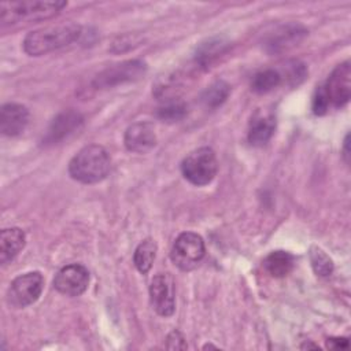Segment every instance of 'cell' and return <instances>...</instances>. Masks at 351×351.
Returning a JSON list of instances; mask_svg holds the SVG:
<instances>
[{
	"label": "cell",
	"instance_id": "obj_1",
	"mask_svg": "<svg viewBox=\"0 0 351 351\" xmlns=\"http://www.w3.org/2000/svg\"><path fill=\"white\" fill-rule=\"evenodd\" d=\"M81 34V26L73 22L45 26L30 32L25 37L23 51L30 56H41L73 44Z\"/></svg>",
	"mask_w": 351,
	"mask_h": 351
},
{
	"label": "cell",
	"instance_id": "obj_20",
	"mask_svg": "<svg viewBox=\"0 0 351 351\" xmlns=\"http://www.w3.org/2000/svg\"><path fill=\"white\" fill-rule=\"evenodd\" d=\"M282 81V74L274 69H265L258 71L251 81V89L255 93H267L277 88Z\"/></svg>",
	"mask_w": 351,
	"mask_h": 351
},
{
	"label": "cell",
	"instance_id": "obj_28",
	"mask_svg": "<svg viewBox=\"0 0 351 351\" xmlns=\"http://www.w3.org/2000/svg\"><path fill=\"white\" fill-rule=\"evenodd\" d=\"M203 348H217L215 346H213V344H206Z\"/></svg>",
	"mask_w": 351,
	"mask_h": 351
},
{
	"label": "cell",
	"instance_id": "obj_2",
	"mask_svg": "<svg viewBox=\"0 0 351 351\" xmlns=\"http://www.w3.org/2000/svg\"><path fill=\"white\" fill-rule=\"evenodd\" d=\"M111 159L106 148L90 144L81 148L69 163V174L82 184H96L104 180L110 171Z\"/></svg>",
	"mask_w": 351,
	"mask_h": 351
},
{
	"label": "cell",
	"instance_id": "obj_21",
	"mask_svg": "<svg viewBox=\"0 0 351 351\" xmlns=\"http://www.w3.org/2000/svg\"><path fill=\"white\" fill-rule=\"evenodd\" d=\"M229 92H230V86L225 81L218 80L213 82L210 86H207V89L202 95V101L204 103V106L210 108H215L228 99Z\"/></svg>",
	"mask_w": 351,
	"mask_h": 351
},
{
	"label": "cell",
	"instance_id": "obj_22",
	"mask_svg": "<svg viewBox=\"0 0 351 351\" xmlns=\"http://www.w3.org/2000/svg\"><path fill=\"white\" fill-rule=\"evenodd\" d=\"M310 263L314 270V273L319 277H328L333 271V261L329 258V255L319 247L313 245L308 251Z\"/></svg>",
	"mask_w": 351,
	"mask_h": 351
},
{
	"label": "cell",
	"instance_id": "obj_5",
	"mask_svg": "<svg viewBox=\"0 0 351 351\" xmlns=\"http://www.w3.org/2000/svg\"><path fill=\"white\" fill-rule=\"evenodd\" d=\"M204 254L206 247L202 236L193 232H184L174 240L170 258L178 269L189 271L200 263Z\"/></svg>",
	"mask_w": 351,
	"mask_h": 351
},
{
	"label": "cell",
	"instance_id": "obj_9",
	"mask_svg": "<svg viewBox=\"0 0 351 351\" xmlns=\"http://www.w3.org/2000/svg\"><path fill=\"white\" fill-rule=\"evenodd\" d=\"M329 103L335 107H343L348 103L351 96V66L344 62L333 69L324 85Z\"/></svg>",
	"mask_w": 351,
	"mask_h": 351
},
{
	"label": "cell",
	"instance_id": "obj_24",
	"mask_svg": "<svg viewBox=\"0 0 351 351\" xmlns=\"http://www.w3.org/2000/svg\"><path fill=\"white\" fill-rule=\"evenodd\" d=\"M329 106H330V103H329V99L326 96V92H325L324 86H318L315 93H314L313 103H311L313 112L315 115H324L328 111Z\"/></svg>",
	"mask_w": 351,
	"mask_h": 351
},
{
	"label": "cell",
	"instance_id": "obj_23",
	"mask_svg": "<svg viewBox=\"0 0 351 351\" xmlns=\"http://www.w3.org/2000/svg\"><path fill=\"white\" fill-rule=\"evenodd\" d=\"M185 114L186 106L178 100H169L158 110V117L166 122H177L182 119Z\"/></svg>",
	"mask_w": 351,
	"mask_h": 351
},
{
	"label": "cell",
	"instance_id": "obj_18",
	"mask_svg": "<svg viewBox=\"0 0 351 351\" xmlns=\"http://www.w3.org/2000/svg\"><path fill=\"white\" fill-rule=\"evenodd\" d=\"M263 266L271 277H285L293 269V256L287 251H273L265 258Z\"/></svg>",
	"mask_w": 351,
	"mask_h": 351
},
{
	"label": "cell",
	"instance_id": "obj_14",
	"mask_svg": "<svg viewBox=\"0 0 351 351\" xmlns=\"http://www.w3.org/2000/svg\"><path fill=\"white\" fill-rule=\"evenodd\" d=\"M29 122V111L18 103H5L0 110V132L14 137L21 134Z\"/></svg>",
	"mask_w": 351,
	"mask_h": 351
},
{
	"label": "cell",
	"instance_id": "obj_27",
	"mask_svg": "<svg viewBox=\"0 0 351 351\" xmlns=\"http://www.w3.org/2000/svg\"><path fill=\"white\" fill-rule=\"evenodd\" d=\"M344 158H346V162H348V156H350V151H348V134L346 136V140H344Z\"/></svg>",
	"mask_w": 351,
	"mask_h": 351
},
{
	"label": "cell",
	"instance_id": "obj_26",
	"mask_svg": "<svg viewBox=\"0 0 351 351\" xmlns=\"http://www.w3.org/2000/svg\"><path fill=\"white\" fill-rule=\"evenodd\" d=\"M326 347L332 348V350L348 348V339H346V337H329L326 340Z\"/></svg>",
	"mask_w": 351,
	"mask_h": 351
},
{
	"label": "cell",
	"instance_id": "obj_16",
	"mask_svg": "<svg viewBox=\"0 0 351 351\" xmlns=\"http://www.w3.org/2000/svg\"><path fill=\"white\" fill-rule=\"evenodd\" d=\"M26 244V234L19 228L3 229L0 233V262L7 265L23 250Z\"/></svg>",
	"mask_w": 351,
	"mask_h": 351
},
{
	"label": "cell",
	"instance_id": "obj_4",
	"mask_svg": "<svg viewBox=\"0 0 351 351\" xmlns=\"http://www.w3.org/2000/svg\"><path fill=\"white\" fill-rule=\"evenodd\" d=\"M218 162L215 152L208 147H200L188 154L182 163L181 171L191 184L202 186L211 182L217 174Z\"/></svg>",
	"mask_w": 351,
	"mask_h": 351
},
{
	"label": "cell",
	"instance_id": "obj_12",
	"mask_svg": "<svg viewBox=\"0 0 351 351\" xmlns=\"http://www.w3.org/2000/svg\"><path fill=\"white\" fill-rule=\"evenodd\" d=\"M307 34V30L295 23L282 25L277 27L274 32L269 33L265 40V48L270 53H278L282 51H287L295 45H298L299 41Z\"/></svg>",
	"mask_w": 351,
	"mask_h": 351
},
{
	"label": "cell",
	"instance_id": "obj_25",
	"mask_svg": "<svg viewBox=\"0 0 351 351\" xmlns=\"http://www.w3.org/2000/svg\"><path fill=\"white\" fill-rule=\"evenodd\" d=\"M166 347L170 348V350H185L188 346H186V343H185V339H184L182 333L178 332V330H173V332L167 336Z\"/></svg>",
	"mask_w": 351,
	"mask_h": 351
},
{
	"label": "cell",
	"instance_id": "obj_15",
	"mask_svg": "<svg viewBox=\"0 0 351 351\" xmlns=\"http://www.w3.org/2000/svg\"><path fill=\"white\" fill-rule=\"evenodd\" d=\"M276 119L270 112L256 111L248 126V141L254 147H263L273 136Z\"/></svg>",
	"mask_w": 351,
	"mask_h": 351
},
{
	"label": "cell",
	"instance_id": "obj_6",
	"mask_svg": "<svg viewBox=\"0 0 351 351\" xmlns=\"http://www.w3.org/2000/svg\"><path fill=\"white\" fill-rule=\"evenodd\" d=\"M44 278L40 271H29L15 277L8 288V303L14 307L23 308L33 304L41 295Z\"/></svg>",
	"mask_w": 351,
	"mask_h": 351
},
{
	"label": "cell",
	"instance_id": "obj_8",
	"mask_svg": "<svg viewBox=\"0 0 351 351\" xmlns=\"http://www.w3.org/2000/svg\"><path fill=\"white\" fill-rule=\"evenodd\" d=\"M89 284V271L84 265L71 263L62 267L55 278L53 287L58 292L66 296H80L82 295Z\"/></svg>",
	"mask_w": 351,
	"mask_h": 351
},
{
	"label": "cell",
	"instance_id": "obj_19",
	"mask_svg": "<svg viewBox=\"0 0 351 351\" xmlns=\"http://www.w3.org/2000/svg\"><path fill=\"white\" fill-rule=\"evenodd\" d=\"M156 243L152 239H145L137 245L133 255V262L140 273L145 274L149 271L156 256Z\"/></svg>",
	"mask_w": 351,
	"mask_h": 351
},
{
	"label": "cell",
	"instance_id": "obj_17",
	"mask_svg": "<svg viewBox=\"0 0 351 351\" xmlns=\"http://www.w3.org/2000/svg\"><path fill=\"white\" fill-rule=\"evenodd\" d=\"M228 47H229V43L223 38H219V37L210 38L197 47L196 53H195V60L200 66L207 67L218 56H221L228 49Z\"/></svg>",
	"mask_w": 351,
	"mask_h": 351
},
{
	"label": "cell",
	"instance_id": "obj_3",
	"mask_svg": "<svg viewBox=\"0 0 351 351\" xmlns=\"http://www.w3.org/2000/svg\"><path fill=\"white\" fill-rule=\"evenodd\" d=\"M66 5V1H3L0 3V23L4 27L49 19Z\"/></svg>",
	"mask_w": 351,
	"mask_h": 351
},
{
	"label": "cell",
	"instance_id": "obj_13",
	"mask_svg": "<svg viewBox=\"0 0 351 351\" xmlns=\"http://www.w3.org/2000/svg\"><path fill=\"white\" fill-rule=\"evenodd\" d=\"M125 147L136 154H145L156 145L155 128L149 122H137L130 125L123 137Z\"/></svg>",
	"mask_w": 351,
	"mask_h": 351
},
{
	"label": "cell",
	"instance_id": "obj_7",
	"mask_svg": "<svg viewBox=\"0 0 351 351\" xmlns=\"http://www.w3.org/2000/svg\"><path fill=\"white\" fill-rule=\"evenodd\" d=\"M145 71H147L145 62L140 59L125 60L114 66H110L101 73H99L95 77L92 85L96 89H103V88H111L125 82H133L140 80L145 74Z\"/></svg>",
	"mask_w": 351,
	"mask_h": 351
},
{
	"label": "cell",
	"instance_id": "obj_11",
	"mask_svg": "<svg viewBox=\"0 0 351 351\" xmlns=\"http://www.w3.org/2000/svg\"><path fill=\"white\" fill-rule=\"evenodd\" d=\"M84 122L82 115L78 111L67 110L55 117V119L51 122L49 128L47 129L45 136L43 137V143L47 144H56L70 134H73L75 130L81 128Z\"/></svg>",
	"mask_w": 351,
	"mask_h": 351
},
{
	"label": "cell",
	"instance_id": "obj_10",
	"mask_svg": "<svg viewBox=\"0 0 351 351\" xmlns=\"http://www.w3.org/2000/svg\"><path fill=\"white\" fill-rule=\"evenodd\" d=\"M149 300L152 308L162 317H170L176 308L174 282L169 274H158L149 285Z\"/></svg>",
	"mask_w": 351,
	"mask_h": 351
}]
</instances>
